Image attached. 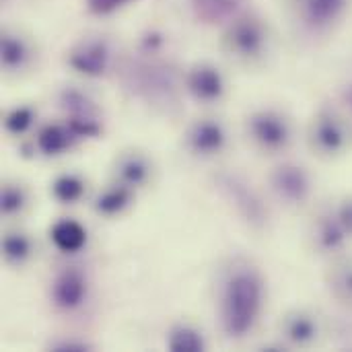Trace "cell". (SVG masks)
<instances>
[{
    "mask_svg": "<svg viewBox=\"0 0 352 352\" xmlns=\"http://www.w3.org/2000/svg\"><path fill=\"white\" fill-rule=\"evenodd\" d=\"M80 144V138L74 134V130L68 126L66 120L62 122H47L35 130L33 136V148L45 159H58L68 155Z\"/></svg>",
    "mask_w": 352,
    "mask_h": 352,
    "instance_id": "16",
    "label": "cell"
},
{
    "mask_svg": "<svg viewBox=\"0 0 352 352\" xmlns=\"http://www.w3.org/2000/svg\"><path fill=\"white\" fill-rule=\"evenodd\" d=\"M138 0H85L87 8L91 14H97V16H107V14H113L130 4H134Z\"/></svg>",
    "mask_w": 352,
    "mask_h": 352,
    "instance_id": "30",
    "label": "cell"
},
{
    "mask_svg": "<svg viewBox=\"0 0 352 352\" xmlns=\"http://www.w3.org/2000/svg\"><path fill=\"white\" fill-rule=\"evenodd\" d=\"M120 74L124 87L132 91L134 97L144 103L161 109H171L177 105V93L182 85V76H177L175 68L163 58H140L122 62Z\"/></svg>",
    "mask_w": 352,
    "mask_h": 352,
    "instance_id": "2",
    "label": "cell"
},
{
    "mask_svg": "<svg viewBox=\"0 0 352 352\" xmlns=\"http://www.w3.org/2000/svg\"><path fill=\"white\" fill-rule=\"evenodd\" d=\"M326 283L336 303L352 311V256H336L326 274Z\"/></svg>",
    "mask_w": 352,
    "mask_h": 352,
    "instance_id": "25",
    "label": "cell"
},
{
    "mask_svg": "<svg viewBox=\"0 0 352 352\" xmlns=\"http://www.w3.org/2000/svg\"><path fill=\"white\" fill-rule=\"evenodd\" d=\"M336 210H338V217H340V221L344 223L349 235L352 237V196L344 198V200L336 206Z\"/></svg>",
    "mask_w": 352,
    "mask_h": 352,
    "instance_id": "31",
    "label": "cell"
},
{
    "mask_svg": "<svg viewBox=\"0 0 352 352\" xmlns=\"http://www.w3.org/2000/svg\"><path fill=\"white\" fill-rule=\"evenodd\" d=\"M280 338L287 346L309 349L322 336L320 318L309 309H291L280 318Z\"/></svg>",
    "mask_w": 352,
    "mask_h": 352,
    "instance_id": "15",
    "label": "cell"
},
{
    "mask_svg": "<svg viewBox=\"0 0 352 352\" xmlns=\"http://www.w3.org/2000/svg\"><path fill=\"white\" fill-rule=\"evenodd\" d=\"M33 206L31 188L21 179H4L0 190V212L6 221L23 219Z\"/></svg>",
    "mask_w": 352,
    "mask_h": 352,
    "instance_id": "21",
    "label": "cell"
},
{
    "mask_svg": "<svg viewBox=\"0 0 352 352\" xmlns=\"http://www.w3.org/2000/svg\"><path fill=\"white\" fill-rule=\"evenodd\" d=\"M37 254L33 235L21 227H10L2 233V262L8 268H25Z\"/></svg>",
    "mask_w": 352,
    "mask_h": 352,
    "instance_id": "19",
    "label": "cell"
},
{
    "mask_svg": "<svg viewBox=\"0 0 352 352\" xmlns=\"http://www.w3.org/2000/svg\"><path fill=\"white\" fill-rule=\"evenodd\" d=\"M37 124V107L35 105H29V103H21V105H14L10 109L4 111L2 116V128L8 136H25L29 134Z\"/></svg>",
    "mask_w": 352,
    "mask_h": 352,
    "instance_id": "27",
    "label": "cell"
},
{
    "mask_svg": "<svg viewBox=\"0 0 352 352\" xmlns=\"http://www.w3.org/2000/svg\"><path fill=\"white\" fill-rule=\"evenodd\" d=\"M50 241L62 254H78L87 248L89 233L80 221L64 217L50 227Z\"/></svg>",
    "mask_w": 352,
    "mask_h": 352,
    "instance_id": "20",
    "label": "cell"
},
{
    "mask_svg": "<svg viewBox=\"0 0 352 352\" xmlns=\"http://www.w3.org/2000/svg\"><path fill=\"white\" fill-rule=\"evenodd\" d=\"M89 297V278L78 266L60 268L50 285V303L58 314H76Z\"/></svg>",
    "mask_w": 352,
    "mask_h": 352,
    "instance_id": "13",
    "label": "cell"
},
{
    "mask_svg": "<svg viewBox=\"0 0 352 352\" xmlns=\"http://www.w3.org/2000/svg\"><path fill=\"white\" fill-rule=\"evenodd\" d=\"M58 107L64 111V118H101L97 101L76 85H66L58 91Z\"/></svg>",
    "mask_w": 352,
    "mask_h": 352,
    "instance_id": "24",
    "label": "cell"
},
{
    "mask_svg": "<svg viewBox=\"0 0 352 352\" xmlns=\"http://www.w3.org/2000/svg\"><path fill=\"white\" fill-rule=\"evenodd\" d=\"M243 126L250 144L262 155H283L295 142V122L280 107H256Z\"/></svg>",
    "mask_w": 352,
    "mask_h": 352,
    "instance_id": "5",
    "label": "cell"
},
{
    "mask_svg": "<svg viewBox=\"0 0 352 352\" xmlns=\"http://www.w3.org/2000/svg\"><path fill=\"white\" fill-rule=\"evenodd\" d=\"M194 16L204 25H227L243 12V0H190Z\"/></svg>",
    "mask_w": 352,
    "mask_h": 352,
    "instance_id": "23",
    "label": "cell"
},
{
    "mask_svg": "<svg viewBox=\"0 0 352 352\" xmlns=\"http://www.w3.org/2000/svg\"><path fill=\"white\" fill-rule=\"evenodd\" d=\"M89 182L78 171H62L50 182V196L62 206H74L87 198Z\"/></svg>",
    "mask_w": 352,
    "mask_h": 352,
    "instance_id": "22",
    "label": "cell"
},
{
    "mask_svg": "<svg viewBox=\"0 0 352 352\" xmlns=\"http://www.w3.org/2000/svg\"><path fill=\"white\" fill-rule=\"evenodd\" d=\"M111 179L132 188L134 192L148 190L157 179V163L138 146L122 148L111 161Z\"/></svg>",
    "mask_w": 352,
    "mask_h": 352,
    "instance_id": "12",
    "label": "cell"
},
{
    "mask_svg": "<svg viewBox=\"0 0 352 352\" xmlns=\"http://www.w3.org/2000/svg\"><path fill=\"white\" fill-rule=\"evenodd\" d=\"M351 0H297V14L305 27L328 31L349 10Z\"/></svg>",
    "mask_w": 352,
    "mask_h": 352,
    "instance_id": "17",
    "label": "cell"
},
{
    "mask_svg": "<svg viewBox=\"0 0 352 352\" xmlns=\"http://www.w3.org/2000/svg\"><path fill=\"white\" fill-rule=\"evenodd\" d=\"M167 349L171 352H204L206 338L200 328L190 322H177L167 334Z\"/></svg>",
    "mask_w": 352,
    "mask_h": 352,
    "instance_id": "26",
    "label": "cell"
},
{
    "mask_svg": "<svg viewBox=\"0 0 352 352\" xmlns=\"http://www.w3.org/2000/svg\"><path fill=\"white\" fill-rule=\"evenodd\" d=\"M268 190L276 202L291 210H299L311 202L316 182L305 165L295 161H283L268 171Z\"/></svg>",
    "mask_w": 352,
    "mask_h": 352,
    "instance_id": "8",
    "label": "cell"
},
{
    "mask_svg": "<svg viewBox=\"0 0 352 352\" xmlns=\"http://www.w3.org/2000/svg\"><path fill=\"white\" fill-rule=\"evenodd\" d=\"M221 50L239 66H262L272 50V29L262 14L243 10L223 27Z\"/></svg>",
    "mask_w": 352,
    "mask_h": 352,
    "instance_id": "3",
    "label": "cell"
},
{
    "mask_svg": "<svg viewBox=\"0 0 352 352\" xmlns=\"http://www.w3.org/2000/svg\"><path fill=\"white\" fill-rule=\"evenodd\" d=\"M182 85L188 97L200 105H219L229 93V80L225 72L208 60L190 64L182 74Z\"/></svg>",
    "mask_w": 352,
    "mask_h": 352,
    "instance_id": "11",
    "label": "cell"
},
{
    "mask_svg": "<svg viewBox=\"0 0 352 352\" xmlns=\"http://www.w3.org/2000/svg\"><path fill=\"white\" fill-rule=\"evenodd\" d=\"M167 45V35L165 31L157 27H148L146 31L140 33L138 43H136V56L140 58H161L163 50Z\"/></svg>",
    "mask_w": 352,
    "mask_h": 352,
    "instance_id": "28",
    "label": "cell"
},
{
    "mask_svg": "<svg viewBox=\"0 0 352 352\" xmlns=\"http://www.w3.org/2000/svg\"><path fill=\"white\" fill-rule=\"evenodd\" d=\"M39 62V45L35 37L16 25H4L0 31V66L6 78H23L33 72Z\"/></svg>",
    "mask_w": 352,
    "mask_h": 352,
    "instance_id": "10",
    "label": "cell"
},
{
    "mask_svg": "<svg viewBox=\"0 0 352 352\" xmlns=\"http://www.w3.org/2000/svg\"><path fill=\"white\" fill-rule=\"evenodd\" d=\"M214 186L231 210L252 231L264 233L270 225V208L262 192L237 169H221L214 173Z\"/></svg>",
    "mask_w": 352,
    "mask_h": 352,
    "instance_id": "4",
    "label": "cell"
},
{
    "mask_svg": "<svg viewBox=\"0 0 352 352\" xmlns=\"http://www.w3.org/2000/svg\"><path fill=\"white\" fill-rule=\"evenodd\" d=\"M66 66L85 78H105L113 70H120L118 45L109 35L89 33L76 39L64 56Z\"/></svg>",
    "mask_w": 352,
    "mask_h": 352,
    "instance_id": "6",
    "label": "cell"
},
{
    "mask_svg": "<svg viewBox=\"0 0 352 352\" xmlns=\"http://www.w3.org/2000/svg\"><path fill=\"white\" fill-rule=\"evenodd\" d=\"M266 283L258 266L250 260H233L219 287V322L231 340L248 338L264 311Z\"/></svg>",
    "mask_w": 352,
    "mask_h": 352,
    "instance_id": "1",
    "label": "cell"
},
{
    "mask_svg": "<svg viewBox=\"0 0 352 352\" xmlns=\"http://www.w3.org/2000/svg\"><path fill=\"white\" fill-rule=\"evenodd\" d=\"M182 144L184 151L198 161L219 159L231 146L229 124L219 116H200L186 126Z\"/></svg>",
    "mask_w": 352,
    "mask_h": 352,
    "instance_id": "9",
    "label": "cell"
},
{
    "mask_svg": "<svg viewBox=\"0 0 352 352\" xmlns=\"http://www.w3.org/2000/svg\"><path fill=\"white\" fill-rule=\"evenodd\" d=\"M52 352H89L93 351V344L78 336H60L47 346Z\"/></svg>",
    "mask_w": 352,
    "mask_h": 352,
    "instance_id": "29",
    "label": "cell"
},
{
    "mask_svg": "<svg viewBox=\"0 0 352 352\" xmlns=\"http://www.w3.org/2000/svg\"><path fill=\"white\" fill-rule=\"evenodd\" d=\"M134 200H136V192L116 179H111L107 186H103L95 198H93V212L101 219H120L124 217L132 206H134Z\"/></svg>",
    "mask_w": 352,
    "mask_h": 352,
    "instance_id": "18",
    "label": "cell"
},
{
    "mask_svg": "<svg viewBox=\"0 0 352 352\" xmlns=\"http://www.w3.org/2000/svg\"><path fill=\"white\" fill-rule=\"evenodd\" d=\"M352 142L351 118L332 105H322L307 126V144L314 155L320 159H338L342 157Z\"/></svg>",
    "mask_w": 352,
    "mask_h": 352,
    "instance_id": "7",
    "label": "cell"
},
{
    "mask_svg": "<svg viewBox=\"0 0 352 352\" xmlns=\"http://www.w3.org/2000/svg\"><path fill=\"white\" fill-rule=\"evenodd\" d=\"M342 99H344V105H346V109H349V116H351L352 120V82L342 91Z\"/></svg>",
    "mask_w": 352,
    "mask_h": 352,
    "instance_id": "32",
    "label": "cell"
},
{
    "mask_svg": "<svg viewBox=\"0 0 352 352\" xmlns=\"http://www.w3.org/2000/svg\"><path fill=\"white\" fill-rule=\"evenodd\" d=\"M352 237L338 217L336 206L322 208L309 225V241L320 256H340Z\"/></svg>",
    "mask_w": 352,
    "mask_h": 352,
    "instance_id": "14",
    "label": "cell"
}]
</instances>
